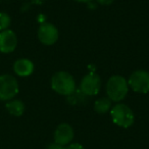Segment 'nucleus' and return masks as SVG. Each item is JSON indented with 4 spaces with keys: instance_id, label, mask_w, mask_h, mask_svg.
<instances>
[{
    "instance_id": "dca6fc26",
    "label": "nucleus",
    "mask_w": 149,
    "mask_h": 149,
    "mask_svg": "<svg viewBox=\"0 0 149 149\" xmlns=\"http://www.w3.org/2000/svg\"><path fill=\"white\" fill-rule=\"evenodd\" d=\"M114 0H97V2L101 5H109L113 2Z\"/></svg>"
},
{
    "instance_id": "423d86ee",
    "label": "nucleus",
    "mask_w": 149,
    "mask_h": 149,
    "mask_svg": "<svg viewBox=\"0 0 149 149\" xmlns=\"http://www.w3.org/2000/svg\"><path fill=\"white\" fill-rule=\"evenodd\" d=\"M100 86H101V79L99 76L95 72H90L82 79L80 91L86 96H94L99 93Z\"/></svg>"
},
{
    "instance_id": "4468645a",
    "label": "nucleus",
    "mask_w": 149,
    "mask_h": 149,
    "mask_svg": "<svg viewBox=\"0 0 149 149\" xmlns=\"http://www.w3.org/2000/svg\"><path fill=\"white\" fill-rule=\"evenodd\" d=\"M65 149H85V148L80 143H70L68 146H65Z\"/></svg>"
},
{
    "instance_id": "f257e3e1",
    "label": "nucleus",
    "mask_w": 149,
    "mask_h": 149,
    "mask_svg": "<svg viewBox=\"0 0 149 149\" xmlns=\"http://www.w3.org/2000/svg\"><path fill=\"white\" fill-rule=\"evenodd\" d=\"M51 88L56 93L63 96H70L76 91V82L72 74L60 70L52 76Z\"/></svg>"
},
{
    "instance_id": "7ed1b4c3",
    "label": "nucleus",
    "mask_w": 149,
    "mask_h": 149,
    "mask_svg": "<svg viewBox=\"0 0 149 149\" xmlns=\"http://www.w3.org/2000/svg\"><path fill=\"white\" fill-rule=\"evenodd\" d=\"M111 120L116 126L128 129L134 124L135 116L133 110L124 103H118L110 109Z\"/></svg>"
},
{
    "instance_id": "39448f33",
    "label": "nucleus",
    "mask_w": 149,
    "mask_h": 149,
    "mask_svg": "<svg viewBox=\"0 0 149 149\" xmlns=\"http://www.w3.org/2000/svg\"><path fill=\"white\" fill-rule=\"evenodd\" d=\"M128 85L137 93L149 92V72L144 70H135L129 78Z\"/></svg>"
},
{
    "instance_id": "f3484780",
    "label": "nucleus",
    "mask_w": 149,
    "mask_h": 149,
    "mask_svg": "<svg viewBox=\"0 0 149 149\" xmlns=\"http://www.w3.org/2000/svg\"><path fill=\"white\" fill-rule=\"evenodd\" d=\"M74 1H77V2H81V3H89V2H91L92 0H74Z\"/></svg>"
},
{
    "instance_id": "20e7f679",
    "label": "nucleus",
    "mask_w": 149,
    "mask_h": 149,
    "mask_svg": "<svg viewBox=\"0 0 149 149\" xmlns=\"http://www.w3.org/2000/svg\"><path fill=\"white\" fill-rule=\"evenodd\" d=\"M19 93V83L11 74L0 76V100L9 101Z\"/></svg>"
},
{
    "instance_id": "1a4fd4ad",
    "label": "nucleus",
    "mask_w": 149,
    "mask_h": 149,
    "mask_svg": "<svg viewBox=\"0 0 149 149\" xmlns=\"http://www.w3.org/2000/svg\"><path fill=\"white\" fill-rule=\"evenodd\" d=\"M17 45V35L11 30H5L0 32V52L11 53L15 51Z\"/></svg>"
},
{
    "instance_id": "9d476101",
    "label": "nucleus",
    "mask_w": 149,
    "mask_h": 149,
    "mask_svg": "<svg viewBox=\"0 0 149 149\" xmlns=\"http://www.w3.org/2000/svg\"><path fill=\"white\" fill-rule=\"evenodd\" d=\"M13 70L19 77H28L33 74L34 63L30 59L21 58L13 63Z\"/></svg>"
},
{
    "instance_id": "6e6552de",
    "label": "nucleus",
    "mask_w": 149,
    "mask_h": 149,
    "mask_svg": "<svg viewBox=\"0 0 149 149\" xmlns=\"http://www.w3.org/2000/svg\"><path fill=\"white\" fill-rule=\"evenodd\" d=\"M74 137V129L70 125L66 124V123H62V124L58 125L57 128L54 131L53 135L54 142L59 145H62V146H68V144H70Z\"/></svg>"
},
{
    "instance_id": "0eeeda50",
    "label": "nucleus",
    "mask_w": 149,
    "mask_h": 149,
    "mask_svg": "<svg viewBox=\"0 0 149 149\" xmlns=\"http://www.w3.org/2000/svg\"><path fill=\"white\" fill-rule=\"evenodd\" d=\"M58 30L50 23H43L38 29V38L44 45H53L58 40Z\"/></svg>"
},
{
    "instance_id": "ddd939ff",
    "label": "nucleus",
    "mask_w": 149,
    "mask_h": 149,
    "mask_svg": "<svg viewBox=\"0 0 149 149\" xmlns=\"http://www.w3.org/2000/svg\"><path fill=\"white\" fill-rule=\"evenodd\" d=\"M11 24V19L6 13H0V31L8 30Z\"/></svg>"
},
{
    "instance_id": "2eb2a0df",
    "label": "nucleus",
    "mask_w": 149,
    "mask_h": 149,
    "mask_svg": "<svg viewBox=\"0 0 149 149\" xmlns=\"http://www.w3.org/2000/svg\"><path fill=\"white\" fill-rule=\"evenodd\" d=\"M47 149H65V146H62V145H59V144H57V143L53 142L48 145Z\"/></svg>"
},
{
    "instance_id": "9b49d317",
    "label": "nucleus",
    "mask_w": 149,
    "mask_h": 149,
    "mask_svg": "<svg viewBox=\"0 0 149 149\" xmlns=\"http://www.w3.org/2000/svg\"><path fill=\"white\" fill-rule=\"evenodd\" d=\"M7 111L13 116H21L25 112V104L22 100L11 99L5 104Z\"/></svg>"
},
{
    "instance_id": "f03ea898",
    "label": "nucleus",
    "mask_w": 149,
    "mask_h": 149,
    "mask_svg": "<svg viewBox=\"0 0 149 149\" xmlns=\"http://www.w3.org/2000/svg\"><path fill=\"white\" fill-rule=\"evenodd\" d=\"M128 91V81L124 77L114 74L108 79L106 84V94H107V98H109L111 101H122L127 96Z\"/></svg>"
},
{
    "instance_id": "f8f14e48",
    "label": "nucleus",
    "mask_w": 149,
    "mask_h": 149,
    "mask_svg": "<svg viewBox=\"0 0 149 149\" xmlns=\"http://www.w3.org/2000/svg\"><path fill=\"white\" fill-rule=\"evenodd\" d=\"M111 109V100L107 97L99 98L94 103V110L99 114H105Z\"/></svg>"
}]
</instances>
